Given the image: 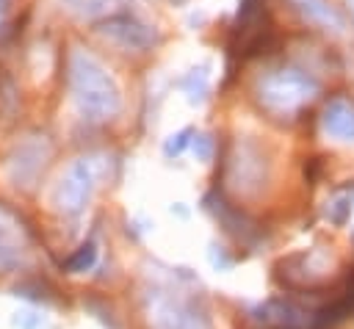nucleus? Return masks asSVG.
<instances>
[{"mask_svg": "<svg viewBox=\"0 0 354 329\" xmlns=\"http://www.w3.org/2000/svg\"><path fill=\"white\" fill-rule=\"evenodd\" d=\"M94 263H97V243H94V241H86V243H80V246L64 260V268H66L69 274H83V271L94 268Z\"/></svg>", "mask_w": 354, "mask_h": 329, "instance_id": "nucleus-13", "label": "nucleus"}, {"mask_svg": "<svg viewBox=\"0 0 354 329\" xmlns=\"http://www.w3.org/2000/svg\"><path fill=\"white\" fill-rule=\"evenodd\" d=\"M191 147H194V155H196V160L207 163V160L213 158L216 141H213V135H210V133H194V138H191Z\"/></svg>", "mask_w": 354, "mask_h": 329, "instance_id": "nucleus-17", "label": "nucleus"}, {"mask_svg": "<svg viewBox=\"0 0 354 329\" xmlns=\"http://www.w3.org/2000/svg\"><path fill=\"white\" fill-rule=\"evenodd\" d=\"M318 91L321 83L299 66H277L266 72L254 86L257 105L274 119H296L301 108L318 97Z\"/></svg>", "mask_w": 354, "mask_h": 329, "instance_id": "nucleus-2", "label": "nucleus"}, {"mask_svg": "<svg viewBox=\"0 0 354 329\" xmlns=\"http://www.w3.org/2000/svg\"><path fill=\"white\" fill-rule=\"evenodd\" d=\"M171 3H183V0H171Z\"/></svg>", "mask_w": 354, "mask_h": 329, "instance_id": "nucleus-24", "label": "nucleus"}, {"mask_svg": "<svg viewBox=\"0 0 354 329\" xmlns=\"http://www.w3.org/2000/svg\"><path fill=\"white\" fill-rule=\"evenodd\" d=\"M8 3H11V0H0V14H3L6 8H8Z\"/></svg>", "mask_w": 354, "mask_h": 329, "instance_id": "nucleus-22", "label": "nucleus"}, {"mask_svg": "<svg viewBox=\"0 0 354 329\" xmlns=\"http://www.w3.org/2000/svg\"><path fill=\"white\" fill-rule=\"evenodd\" d=\"M205 207H207L210 213H216V218L221 221V227H224L235 241H241V243H252V241L260 235L257 221H252L243 210L232 207L218 191H213V194L205 196Z\"/></svg>", "mask_w": 354, "mask_h": 329, "instance_id": "nucleus-7", "label": "nucleus"}, {"mask_svg": "<svg viewBox=\"0 0 354 329\" xmlns=\"http://www.w3.org/2000/svg\"><path fill=\"white\" fill-rule=\"evenodd\" d=\"M346 8H348V14H351V19H354V0H346Z\"/></svg>", "mask_w": 354, "mask_h": 329, "instance_id": "nucleus-21", "label": "nucleus"}, {"mask_svg": "<svg viewBox=\"0 0 354 329\" xmlns=\"http://www.w3.org/2000/svg\"><path fill=\"white\" fill-rule=\"evenodd\" d=\"M94 180H97L94 163L86 160V158L75 160L64 171V177L55 182V188H53V205H55V210H61L66 216L83 213L86 205H88V199H91V194H94V185H97Z\"/></svg>", "mask_w": 354, "mask_h": 329, "instance_id": "nucleus-3", "label": "nucleus"}, {"mask_svg": "<svg viewBox=\"0 0 354 329\" xmlns=\"http://www.w3.org/2000/svg\"><path fill=\"white\" fill-rule=\"evenodd\" d=\"M100 33H105L108 39H113L116 44H122L127 50H149L152 44H158V30L152 25L136 19L133 14L108 17L105 22H100Z\"/></svg>", "mask_w": 354, "mask_h": 329, "instance_id": "nucleus-5", "label": "nucleus"}, {"mask_svg": "<svg viewBox=\"0 0 354 329\" xmlns=\"http://www.w3.org/2000/svg\"><path fill=\"white\" fill-rule=\"evenodd\" d=\"M61 3L80 17H97V14L108 11V6H111V0H61Z\"/></svg>", "mask_w": 354, "mask_h": 329, "instance_id": "nucleus-15", "label": "nucleus"}, {"mask_svg": "<svg viewBox=\"0 0 354 329\" xmlns=\"http://www.w3.org/2000/svg\"><path fill=\"white\" fill-rule=\"evenodd\" d=\"M14 323H17L19 329H41L44 318H41V315H36V312H17Z\"/></svg>", "mask_w": 354, "mask_h": 329, "instance_id": "nucleus-20", "label": "nucleus"}, {"mask_svg": "<svg viewBox=\"0 0 354 329\" xmlns=\"http://www.w3.org/2000/svg\"><path fill=\"white\" fill-rule=\"evenodd\" d=\"M69 88L86 119L102 122L122 111V94L113 75L80 47L69 53Z\"/></svg>", "mask_w": 354, "mask_h": 329, "instance_id": "nucleus-1", "label": "nucleus"}, {"mask_svg": "<svg viewBox=\"0 0 354 329\" xmlns=\"http://www.w3.org/2000/svg\"><path fill=\"white\" fill-rule=\"evenodd\" d=\"M155 321H158V329H210L207 312L199 310L194 299L169 296L155 307Z\"/></svg>", "mask_w": 354, "mask_h": 329, "instance_id": "nucleus-6", "label": "nucleus"}, {"mask_svg": "<svg viewBox=\"0 0 354 329\" xmlns=\"http://www.w3.org/2000/svg\"><path fill=\"white\" fill-rule=\"evenodd\" d=\"M207 257H210L213 268H218V271H227V268L232 265V257H230V254H227L221 246H216V243L210 246V254H207Z\"/></svg>", "mask_w": 354, "mask_h": 329, "instance_id": "nucleus-19", "label": "nucleus"}, {"mask_svg": "<svg viewBox=\"0 0 354 329\" xmlns=\"http://www.w3.org/2000/svg\"><path fill=\"white\" fill-rule=\"evenodd\" d=\"M22 260V241L14 229V224L0 213V271L17 268Z\"/></svg>", "mask_w": 354, "mask_h": 329, "instance_id": "nucleus-12", "label": "nucleus"}, {"mask_svg": "<svg viewBox=\"0 0 354 329\" xmlns=\"http://www.w3.org/2000/svg\"><path fill=\"white\" fill-rule=\"evenodd\" d=\"M254 318L274 329H307L310 326L307 312L290 299H268L266 304L254 310Z\"/></svg>", "mask_w": 354, "mask_h": 329, "instance_id": "nucleus-8", "label": "nucleus"}, {"mask_svg": "<svg viewBox=\"0 0 354 329\" xmlns=\"http://www.w3.org/2000/svg\"><path fill=\"white\" fill-rule=\"evenodd\" d=\"M293 6H296V11L307 19V22H313L315 28H324V30H335V33H340L346 25H343V17L326 3V0H290Z\"/></svg>", "mask_w": 354, "mask_h": 329, "instance_id": "nucleus-11", "label": "nucleus"}, {"mask_svg": "<svg viewBox=\"0 0 354 329\" xmlns=\"http://www.w3.org/2000/svg\"><path fill=\"white\" fill-rule=\"evenodd\" d=\"M230 180L243 194H257L268 180V160L260 152L257 144L243 141L235 147V155L230 158Z\"/></svg>", "mask_w": 354, "mask_h": 329, "instance_id": "nucleus-4", "label": "nucleus"}, {"mask_svg": "<svg viewBox=\"0 0 354 329\" xmlns=\"http://www.w3.org/2000/svg\"><path fill=\"white\" fill-rule=\"evenodd\" d=\"M183 91L188 94V102H202L205 94H207V66L191 69L183 77Z\"/></svg>", "mask_w": 354, "mask_h": 329, "instance_id": "nucleus-14", "label": "nucleus"}, {"mask_svg": "<svg viewBox=\"0 0 354 329\" xmlns=\"http://www.w3.org/2000/svg\"><path fill=\"white\" fill-rule=\"evenodd\" d=\"M321 127L335 141H354V102L346 94L332 97L321 113Z\"/></svg>", "mask_w": 354, "mask_h": 329, "instance_id": "nucleus-9", "label": "nucleus"}, {"mask_svg": "<svg viewBox=\"0 0 354 329\" xmlns=\"http://www.w3.org/2000/svg\"><path fill=\"white\" fill-rule=\"evenodd\" d=\"M351 241H354V229H351Z\"/></svg>", "mask_w": 354, "mask_h": 329, "instance_id": "nucleus-23", "label": "nucleus"}, {"mask_svg": "<svg viewBox=\"0 0 354 329\" xmlns=\"http://www.w3.org/2000/svg\"><path fill=\"white\" fill-rule=\"evenodd\" d=\"M191 138H194V130H191V127H183V130L171 133V135L166 138V144H163V155H166V158H177V155L191 144Z\"/></svg>", "mask_w": 354, "mask_h": 329, "instance_id": "nucleus-16", "label": "nucleus"}, {"mask_svg": "<svg viewBox=\"0 0 354 329\" xmlns=\"http://www.w3.org/2000/svg\"><path fill=\"white\" fill-rule=\"evenodd\" d=\"M47 152L50 149L44 141H25L17 147V155L11 160V177L17 180V185H30V180L41 171Z\"/></svg>", "mask_w": 354, "mask_h": 329, "instance_id": "nucleus-10", "label": "nucleus"}, {"mask_svg": "<svg viewBox=\"0 0 354 329\" xmlns=\"http://www.w3.org/2000/svg\"><path fill=\"white\" fill-rule=\"evenodd\" d=\"M348 210H351V202H348V199H337V202H332V205H329L326 216H329L335 224H343V221L348 218Z\"/></svg>", "mask_w": 354, "mask_h": 329, "instance_id": "nucleus-18", "label": "nucleus"}]
</instances>
